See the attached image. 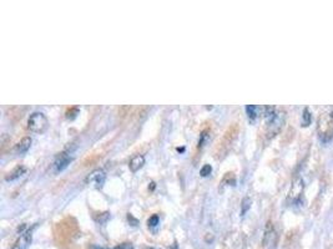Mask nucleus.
Wrapping results in <instances>:
<instances>
[{
	"mask_svg": "<svg viewBox=\"0 0 333 249\" xmlns=\"http://www.w3.org/2000/svg\"><path fill=\"white\" fill-rule=\"evenodd\" d=\"M251 207V199L248 198V197H245V198L242 199V207H241V214H246L248 210H250Z\"/></svg>",
	"mask_w": 333,
	"mask_h": 249,
	"instance_id": "nucleus-13",
	"label": "nucleus"
},
{
	"mask_svg": "<svg viewBox=\"0 0 333 249\" xmlns=\"http://www.w3.org/2000/svg\"><path fill=\"white\" fill-rule=\"evenodd\" d=\"M31 146V138L30 137H24L20 142L16 144V152L23 155V153L28 152V150L30 149Z\"/></svg>",
	"mask_w": 333,
	"mask_h": 249,
	"instance_id": "nucleus-9",
	"label": "nucleus"
},
{
	"mask_svg": "<svg viewBox=\"0 0 333 249\" xmlns=\"http://www.w3.org/2000/svg\"><path fill=\"white\" fill-rule=\"evenodd\" d=\"M302 190H303V182H302V179H297V181L295 182L293 184H292L291 192H289L288 198L292 199V202H296L297 199L300 198L301 193H302Z\"/></svg>",
	"mask_w": 333,
	"mask_h": 249,
	"instance_id": "nucleus-7",
	"label": "nucleus"
},
{
	"mask_svg": "<svg viewBox=\"0 0 333 249\" xmlns=\"http://www.w3.org/2000/svg\"><path fill=\"white\" fill-rule=\"evenodd\" d=\"M105 178H106V175L103 170H95V171H92L88 177H86V183L95 184L96 188H101L104 186Z\"/></svg>",
	"mask_w": 333,
	"mask_h": 249,
	"instance_id": "nucleus-4",
	"label": "nucleus"
},
{
	"mask_svg": "<svg viewBox=\"0 0 333 249\" xmlns=\"http://www.w3.org/2000/svg\"><path fill=\"white\" fill-rule=\"evenodd\" d=\"M178 151H179V152H184V151H185V149H184V147H182V149H178Z\"/></svg>",
	"mask_w": 333,
	"mask_h": 249,
	"instance_id": "nucleus-18",
	"label": "nucleus"
},
{
	"mask_svg": "<svg viewBox=\"0 0 333 249\" xmlns=\"http://www.w3.org/2000/svg\"><path fill=\"white\" fill-rule=\"evenodd\" d=\"M28 127L31 132L42 134L48 129V118L43 112H34L28 120Z\"/></svg>",
	"mask_w": 333,
	"mask_h": 249,
	"instance_id": "nucleus-3",
	"label": "nucleus"
},
{
	"mask_svg": "<svg viewBox=\"0 0 333 249\" xmlns=\"http://www.w3.org/2000/svg\"><path fill=\"white\" fill-rule=\"evenodd\" d=\"M317 134L322 142H328L333 138V109H326L321 112L317 120Z\"/></svg>",
	"mask_w": 333,
	"mask_h": 249,
	"instance_id": "nucleus-2",
	"label": "nucleus"
},
{
	"mask_svg": "<svg viewBox=\"0 0 333 249\" xmlns=\"http://www.w3.org/2000/svg\"><path fill=\"white\" fill-rule=\"evenodd\" d=\"M72 161V157L69 155L68 152H62L57 155V157L55 158L54 161V169L56 172H62L66 169V167L70 164V162Z\"/></svg>",
	"mask_w": 333,
	"mask_h": 249,
	"instance_id": "nucleus-5",
	"label": "nucleus"
},
{
	"mask_svg": "<svg viewBox=\"0 0 333 249\" xmlns=\"http://www.w3.org/2000/svg\"><path fill=\"white\" fill-rule=\"evenodd\" d=\"M262 110V107L254 106V105H247L246 106V112H247L248 118L251 121H254L257 118V116L260 115V111Z\"/></svg>",
	"mask_w": 333,
	"mask_h": 249,
	"instance_id": "nucleus-11",
	"label": "nucleus"
},
{
	"mask_svg": "<svg viewBox=\"0 0 333 249\" xmlns=\"http://www.w3.org/2000/svg\"><path fill=\"white\" fill-rule=\"evenodd\" d=\"M144 164H145L144 156L143 155H136L131 158V161H130L129 167H130V170L132 171V172H138L139 170L143 169Z\"/></svg>",
	"mask_w": 333,
	"mask_h": 249,
	"instance_id": "nucleus-8",
	"label": "nucleus"
},
{
	"mask_svg": "<svg viewBox=\"0 0 333 249\" xmlns=\"http://www.w3.org/2000/svg\"><path fill=\"white\" fill-rule=\"evenodd\" d=\"M25 171H27V169H25L24 166H18V167H15V169H14L13 171H11V172L9 173V175H8L7 177H5V179H7V181H14V179L19 178L20 176L24 175Z\"/></svg>",
	"mask_w": 333,
	"mask_h": 249,
	"instance_id": "nucleus-10",
	"label": "nucleus"
},
{
	"mask_svg": "<svg viewBox=\"0 0 333 249\" xmlns=\"http://www.w3.org/2000/svg\"><path fill=\"white\" fill-rule=\"evenodd\" d=\"M207 131H204L202 132L201 135H200V140H199V149H201L202 146H204L205 142H206V140H207Z\"/></svg>",
	"mask_w": 333,
	"mask_h": 249,
	"instance_id": "nucleus-16",
	"label": "nucleus"
},
{
	"mask_svg": "<svg viewBox=\"0 0 333 249\" xmlns=\"http://www.w3.org/2000/svg\"><path fill=\"white\" fill-rule=\"evenodd\" d=\"M312 121V115L309 114V110L306 109L303 110V115H302V126H308Z\"/></svg>",
	"mask_w": 333,
	"mask_h": 249,
	"instance_id": "nucleus-12",
	"label": "nucleus"
},
{
	"mask_svg": "<svg viewBox=\"0 0 333 249\" xmlns=\"http://www.w3.org/2000/svg\"><path fill=\"white\" fill-rule=\"evenodd\" d=\"M150 249H153V248H150Z\"/></svg>",
	"mask_w": 333,
	"mask_h": 249,
	"instance_id": "nucleus-20",
	"label": "nucleus"
},
{
	"mask_svg": "<svg viewBox=\"0 0 333 249\" xmlns=\"http://www.w3.org/2000/svg\"><path fill=\"white\" fill-rule=\"evenodd\" d=\"M77 112H79V109H77V107L70 109L68 112H66V118H69V120H72V118H75V116L77 115Z\"/></svg>",
	"mask_w": 333,
	"mask_h": 249,
	"instance_id": "nucleus-15",
	"label": "nucleus"
},
{
	"mask_svg": "<svg viewBox=\"0 0 333 249\" xmlns=\"http://www.w3.org/2000/svg\"><path fill=\"white\" fill-rule=\"evenodd\" d=\"M147 223H149L150 227H156V225L159 224V216H156V214H155V216H152L151 218L149 219V222H147Z\"/></svg>",
	"mask_w": 333,
	"mask_h": 249,
	"instance_id": "nucleus-17",
	"label": "nucleus"
},
{
	"mask_svg": "<svg viewBox=\"0 0 333 249\" xmlns=\"http://www.w3.org/2000/svg\"><path fill=\"white\" fill-rule=\"evenodd\" d=\"M211 172H212V167H211L210 164H205L201 171H200V175H201L202 177H207L208 175H211Z\"/></svg>",
	"mask_w": 333,
	"mask_h": 249,
	"instance_id": "nucleus-14",
	"label": "nucleus"
},
{
	"mask_svg": "<svg viewBox=\"0 0 333 249\" xmlns=\"http://www.w3.org/2000/svg\"><path fill=\"white\" fill-rule=\"evenodd\" d=\"M30 243H31V231L28 230L19 237L18 240L15 242V244H14L13 249H27L29 245H30Z\"/></svg>",
	"mask_w": 333,
	"mask_h": 249,
	"instance_id": "nucleus-6",
	"label": "nucleus"
},
{
	"mask_svg": "<svg viewBox=\"0 0 333 249\" xmlns=\"http://www.w3.org/2000/svg\"><path fill=\"white\" fill-rule=\"evenodd\" d=\"M94 249H106V248H101V247H94Z\"/></svg>",
	"mask_w": 333,
	"mask_h": 249,
	"instance_id": "nucleus-19",
	"label": "nucleus"
},
{
	"mask_svg": "<svg viewBox=\"0 0 333 249\" xmlns=\"http://www.w3.org/2000/svg\"><path fill=\"white\" fill-rule=\"evenodd\" d=\"M263 116L266 118V127H267L268 137H273L281 131L286 120V114L282 110H277L273 106L262 107Z\"/></svg>",
	"mask_w": 333,
	"mask_h": 249,
	"instance_id": "nucleus-1",
	"label": "nucleus"
}]
</instances>
